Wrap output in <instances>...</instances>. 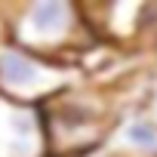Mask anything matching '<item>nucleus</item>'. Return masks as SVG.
Segmentation results:
<instances>
[{
    "instance_id": "1",
    "label": "nucleus",
    "mask_w": 157,
    "mask_h": 157,
    "mask_svg": "<svg viewBox=\"0 0 157 157\" xmlns=\"http://www.w3.org/2000/svg\"><path fill=\"white\" fill-rule=\"evenodd\" d=\"M43 142L56 154H80L111 129V111L93 93L59 90L40 108Z\"/></svg>"
},
{
    "instance_id": "2",
    "label": "nucleus",
    "mask_w": 157,
    "mask_h": 157,
    "mask_svg": "<svg viewBox=\"0 0 157 157\" xmlns=\"http://www.w3.org/2000/svg\"><path fill=\"white\" fill-rule=\"evenodd\" d=\"M83 25L86 22L80 19V13L74 6L46 0V3L19 6L13 37H16L19 49L52 62V52H59L65 43L74 46V37L83 31Z\"/></svg>"
},
{
    "instance_id": "3",
    "label": "nucleus",
    "mask_w": 157,
    "mask_h": 157,
    "mask_svg": "<svg viewBox=\"0 0 157 157\" xmlns=\"http://www.w3.org/2000/svg\"><path fill=\"white\" fill-rule=\"evenodd\" d=\"M65 90V68L19 46H0V96L31 105Z\"/></svg>"
},
{
    "instance_id": "4",
    "label": "nucleus",
    "mask_w": 157,
    "mask_h": 157,
    "mask_svg": "<svg viewBox=\"0 0 157 157\" xmlns=\"http://www.w3.org/2000/svg\"><path fill=\"white\" fill-rule=\"evenodd\" d=\"M43 151L40 111L0 96V157H43Z\"/></svg>"
},
{
    "instance_id": "5",
    "label": "nucleus",
    "mask_w": 157,
    "mask_h": 157,
    "mask_svg": "<svg viewBox=\"0 0 157 157\" xmlns=\"http://www.w3.org/2000/svg\"><path fill=\"white\" fill-rule=\"evenodd\" d=\"M120 142L129 154L151 157V154H157V123L148 117H136L120 129Z\"/></svg>"
}]
</instances>
